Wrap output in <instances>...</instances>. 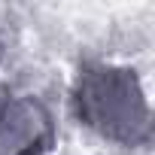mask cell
Instances as JSON below:
<instances>
[{"mask_svg": "<svg viewBox=\"0 0 155 155\" xmlns=\"http://www.w3.org/2000/svg\"><path fill=\"white\" fill-rule=\"evenodd\" d=\"M73 113L79 125L125 149L152 143V110L134 67L82 61L73 82Z\"/></svg>", "mask_w": 155, "mask_h": 155, "instance_id": "cell-1", "label": "cell"}, {"mask_svg": "<svg viewBox=\"0 0 155 155\" xmlns=\"http://www.w3.org/2000/svg\"><path fill=\"white\" fill-rule=\"evenodd\" d=\"M58 131L49 107L34 94H15L0 113V155H49Z\"/></svg>", "mask_w": 155, "mask_h": 155, "instance_id": "cell-2", "label": "cell"}, {"mask_svg": "<svg viewBox=\"0 0 155 155\" xmlns=\"http://www.w3.org/2000/svg\"><path fill=\"white\" fill-rule=\"evenodd\" d=\"M12 97V88L3 82V79H0V113H3V107H6V101Z\"/></svg>", "mask_w": 155, "mask_h": 155, "instance_id": "cell-3", "label": "cell"}, {"mask_svg": "<svg viewBox=\"0 0 155 155\" xmlns=\"http://www.w3.org/2000/svg\"><path fill=\"white\" fill-rule=\"evenodd\" d=\"M0 58H3V40H0Z\"/></svg>", "mask_w": 155, "mask_h": 155, "instance_id": "cell-4", "label": "cell"}]
</instances>
